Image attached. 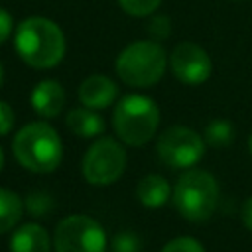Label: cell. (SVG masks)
Returning a JSON list of instances; mask_svg holds the SVG:
<instances>
[{
	"mask_svg": "<svg viewBox=\"0 0 252 252\" xmlns=\"http://www.w3.org/2000/svg\"><path fill=\"white\" fill-rule=\"evenodd\" d=\"M14 45L20 59L32 69H53L65 57L63 30L49 18L30 16L18 24Z\"/></svg>",
	"mask_w": 252,
	"mask_h": 252,
	"instance_id": "obj_1",
	"label": "cell"
},
{
	"mask_svg": "<svg viewBox=\"0 0 252 252\" xmlns=\"http://www.w3.org/2000/svg\"><path fill=\"white\" fill-rule=\"evenodd\" d=\"M12 154L24 169L32 173H51L63 159V144L53 126L35 120L16 132Z\"/></svg>",
	"mask_w": 252,
	"mask_h": 252,
	"instance_id": "obj_2",
	"label": "cell"
},
{
	"mask_svg": "<svg viewBox=\"0 0 252 252\" xmlns=\"http://www.w3.org/2000/svg\"><path fill=\"white\" fill-rule=\"evenodd\" d=\"M158 104L144 94H124L112 110V128L120 142L128 146H146L159 126Z\"/></svg>",
	"mask_w": 252,
	"mask_h": 252,
	"instance_id": "obj_3",
	"label": "cell"
},
{
	"mask_svg": "<svg viewBox=\"0 0 252 252\" xmlns=\"http://www.w3.org/2000/svg\"><path fill=\"white\" fill-rule=\"evenodd\" d=\"M169 59L165 55V49L159 45V41L154 39H140L128 43L116 57V75L122 79V83L146 89L159 83V79L165 73Z\"/></svg>",
	"mask_w": 252,
	"mask_h": 252,
	"instance_id": "obj_4",
	"label": "cell"
},
{
	"mask_svg": "<svg viewBox=\"0 0 252 252\" xmlns=\"http://www.w3.org/2000/svg\"><path fill=\"white\" fill-rule=\"evenodd\" d=\"M175 211L191 222H203L213 217L219 203V183L205 169H187L175 181L171 191Z\"/></svg>",
	"mask_w": 252,
	"mask_h": 252,
	"instance_id": "obj_5",
	"label": "cell"
},
{
	"mask_svg": "<svg viewBox=\"0 0 252 252\" xmlns=\"http://www.w3.org/2000/svg\"><path fill=\"white\" fill-rule=\"evenodd\" d=\"M126 169V150L110 136L94 140L81 161V173L91 185H112Z\"/></svg>",
	"mask_w": 252,
	"mask_h": 252,
	"instance_id": "obj_6",
	"label": "cell"
},
{
	"mask_svg": "<svg viewBox=\"0 0 252 252\" xmlns=\"http://www.w3.org/2000/svg\"><path fill=\"white\" fill-rule=\"evenodd\" d=\"M205 138L181 124H173L165 128L158 142H156V152L161 163H165L171 169H191L197 165L203 156H205Z\"/></svg>",
	"mask_w": 252,
	"mask_h": 252,
	"instance_id": "obj_7",
	"label": "cell"
},
{
	"mask_svg": "<svg viewBox=\"0 0 252 252\" xmlns=\"http://www.w3.org/2000/svg\"><path fill=\"white\" fill-rule=\"evenodd\" d=\"M55 252H106L108 238L102 224L89 215L61 219L53 232Z\"/></svg>",
	"mask_w": 252,
	"mask_h": 252,
	"instance_id": "obj_8",
	"label": "cell"
},
{
	"mask_svg": "<svg viewBox=\"0 0 252 252\" xmlns=\"http://www.w3.org/2000/svg\"><path fill=\"white\" fill-rule=\"evenodd\" d=\"M169 67L177 81L185 85H203L213 73L209 53L193 41H181L169 55Z\"/></svg>",
	"mask_w": 252,
	"mask_h": 252,
	"instance_id": "obj_9",
	"label": "cell"
},
{
	"mask_svg": "<svg viewBox=\"0 0 252 252\" xmlns=\"http://www.w3.org/2000/svg\"><path fill=\"white\" fill-rule=\"evenodd\" d=\"M79 102L93 110L108 108L118 98V85L108 75H89L79 85Z\"/></svg>",
	"mask_w": 252,
	"mask_h": 252,
	"instance_id": "obj_10",
	"label": "cell"
},
{
	"mask_svg": "<svg viewBox=\"0 0 252 252\" xmlns=\"http://www.w3.org/2000/svg\"><path fill=\"white\" fill-rule=\"evenodd\" d=\"M65 89L59 81L55 79H43L39 81L30 96L32 108L43 116V118H55L63 108H65Z\"/></svg>",
	"mask_w": 252,
	"mask_h": 252,
	"instance_id": "obj_11",
	"label": "cell"
},
{
	"mask_svg": "<svg viewBox=\"0 0 252 252\" xmlns=\"http://www.w3.org/2000/svg\"><path fill=\"white\" fill-rule=\"evenodd\" d=\"M51 236L37 222L20 224L10 238V252H51Z\"/></svg>",
	"mask_w": 252,
	"mask_h": 252,
	"instance_id": "obj_12",
	"label": "cell"
},
{
	"mask_svg": "<svg viewBox=\"0 0 252 252\" xmlns=\"http://www.w3.org/2000/svg\"><path fill=\"white\" fill-rule=\"evenodd\" d=\"M171 187L165 177L158 173L144 175L136 185V197L146 209H159L163 207L171 197Z\"/></svg>",
	"mask_w": 252,
	"mask_h": 252,
	"instance_id": "obj_13",
	"label": "cell"
},
{
	"mask_svg": "<svg viewBox=\"0 0 252 252\" xmlns=\"http://www.w3.org/2000/svg\"><path fill=\"white\" fill-rule=\"evenodd\" d=\"M65 124L79 138H96L106 128L104 126V118L96 110L87 108V106L71 108L67 112V116H65Z\"/></svg>",
	"mask_w": 252,
	"mask_h": 252,
	"instance_id": "obj_14",
	"label": "cell"
},
{
	"mask_svg": "<svg viewBox=\"0 0 252 252\" xmlns=\"http://www.w3.org/2000/svg\"><path fill=\"white\" fill-rule=\"evenodd\" d=\"M24 215V201L12 189L0 187V234L14 230Z\"/></svg>",
	"mask_w": 252,
	"mask_h": 252,
	"instance_id": "obj_15",
	"label": "cell"
},
{
	"mask_svg": "<svg viewBox=\"0 0 252 252\" xmlns=\"http://www.w3.org/2000/svg\"><path fill=\"white\" fill-rule=\"evenodd\" d=\"M234 126L230 120H224V118H217V120H211L205 128V142L213 148H224V146H230L234 142Z\"/></svg>",
	"mask_w": 252,
	"mask_h": 252,
	"instance_id": "obj_16",
	"label": "cell"
},
{
	"mask_svg": "<svg viewBox=\"0 0 252 252\" xmlns=\"http://www.w3.org/2000/svg\"><path fill=\"white\" fill-rule=\"evenodd\" d=\"M24 207L28 209V213L32 217H45L53 209V199L45 191H33V193H30L26 197Z\"/></svg>",
	"mask_w": 252,
	"mask_h": 252,
	"instance_id": "obj_17",
	"label": "cell"
},
{
	"mask_svg": "<svg viewBox=\"0 0 252 252\" xmlns=\"http://www.w3.org/2000/svg\"><path fill=\"white\" fill-rule=\"evenodd\" d=\"M159 4L161 0H118V6L128 16H136V18L152 16L159 8Z\"/></svg>",
	"mask_w": 252,
	"mask_h": 252,
	"instance_id": "obj_18",
	"label": "cell"
},
{
	"mask_svg": "<svg viewBox=\"0 0 252 252\" xmlns=\"http://www.w3.org/2000/svg\"><path fill=\"white\" fill-rule=\"evenodd\" d=\"M140 248H142L140 236L136 232H130V230H122V232L114 234L110 240L112 252H140Z\"/></svg>",
	"mask_w": 252,
	"mask_h": 252,
	"instance_id": "obj_19",
	"label": "cell"
},
{
	"mask_svg": "<svg viewBox=\"0 0 252 252\" xmlns=\"http://www.w3.org/2000/svg\"><path fill=\"white\" fill-rule=\"evenodd\" d=\"M161 252H205V248L193 236H177V238L169 240L161 248Z\"/></svg>",
	"mask_w": 252,
	"mask_h": 252,
	"instance_id": "obj_20",
	"label": "cell"
},
{
	"mask_svg": "<svg viewBox=\"0 0 252 252\" xmlns=\"http://www.w3.org/2000/svg\"><path fill=\"white\" fill-rule=\"evenodd\" d=\"M148 33L154 37V41L169 37V33H171V20H169V16H165V14L152 16L150 22H148Z\"/></svg>",
	"mask_w": 252,
	"mask_h": 252,
	"instance_id": "obj_21",
	"label": "cell"
},
{
	"mask_svg": "<svg viewBox=\"0 0 252 252\" xmlns=\"http://www.w3.org/2000/svg\"><path fill=\"white\" fill-rule=\"evenodd\" d=\"M16 124V114L12 110V106L4 100H0V136H6L12 132Z\"/></svg>",
	"mask_w": 252,
	"mask_h": 252,
	"instance_id": "obj_22",
	"label": "cell"
},
{
	"mask_svg": "<svg viewBox=\"0 0 252 252\" xmlns=\"http://www.w3.org/2000/svg\"><path fill=\"white\" fill-rule=\"evenodd\" d=\"M14 32V20H12V14L4 8H0V45L4 41H8V37L12 35Z\"/></svg>",
	"mask_w": 252,
	"mask_h": 252,
	"instance_id": "obj_23",
	"label": "cell"
},
{
	"mask_svg": "<svg viewBox=\"0 0 252 252\" xmlns=\"http://www.w3.org/2000/svg\"><path fill=\"white\" fill-rule=\"evenodd\" d=\"M242 222H244V226L252 232V195L244 201V205H242Z\"/></svg>",
	"mask_w": 252,
	"mask_h": 252,
	"instance_id": "obj_24",
	"label": "cell"
},
{
	"mask_svg": "<svg viewBox=\"0 0 252 252\" xmlns=\"http://www.w3.org/2000/svg\"><path fill=\"white\" fill-rule=\"evenodd\" d=\"M2 167H4V150L0 146V171H2Z\"/></svg>",
	"mask_w": 252,
	"mask_h": 252,
	"instance_id": "obj_25",
	"label": "cell"
},
{
	"mask_svg": "<svg viewBox=\"0 0 252 252\" xmlns=\"http://www.w3.org/2000/svg\"><path fill=\"white\" fill-rule=\"evenodd\" d=\"M2 85H4V67L0 63V89H2Z\"/></svg>",
	"mask_w": 252,
	"mask_h": 252,
	"instance_id": "obj_26",
	"label": "cell"
},
{
	"mask_svg": "<svg viewBox=\"0 0 252 252\" xmlns=\"http://www.w3.org/2000/svg\"><path fill=\"white\" fill-rule=\"evenodd\" d=\"M248 150H250V156H252V132H250V136H248Z\"/></svg>",
	"mask_w": 252,
	"mask_h": 252,
	"instance_id": "obj_27",
	"label": "cell"
}]
</instances>
